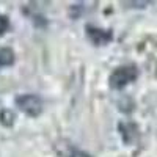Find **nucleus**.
<instances>
[{
	"mask_svg": "<svg viewBox=\"0 0 157 157\" xmlns=\"http://www.w3.org/2000/svg\"><path fill=\"white\" fill-rule=\"evenodd\" d=\"M8 27H10V22H8V17H5V16H2L0 14V36H2L6 30H8Z\"/></svg>",
	"mask_w": 157,
	"mask_h": 157,
	"instance_id": "0eeeda50",
	"label": "nucleus"
},
{
	"mask_svg": "<svg viewBox=\"0 0 157 157\" xmlns=\"http://www.w3.org/2000/svg\"><path fill=\"white\" fill-rule=\"evenodd\" d=\"M60 154H61V157H91L88 152L78 149V148H75L72 145H66L60 151Z\"/></svg>",
	"mask_w": 157,
	"mask_h": 157,
	"instance_id": "423d86ee",
	"label": "nucleus"
},
{
	"mask_svg": "<svg viewBox=\"0 0 157 157\" xmlns=\"http://www.w3.org/2000/svg\"><path fill=\"white\" fill-rule=\"evenodd\" d=\"M14 63V52L10 47H0V68L11 66Z\"/></svg>",
	"mask_w": 157,
	"mask_h": 157,
	"instance_id": "39448f33",
	"label": "nucleus"
},
{
	"mask_svg": "<svg viewBox=\"0 0 157 157\" xmlns=\"http://www.w3.org/2000/svg\"><path fill=\"white\" fill-rule=\"evenodd\" d=\"M16 105L27 115V116H39L44 110L43 99L36 94H21L16 98Z\"/></svg>",
	"mask_w": 157,
	"mask_h": 157,
	"instance_id": "f03ea898",
	"label": "nucleus"
},
{
	"mask_svg": "<svg viewBox=\"0 0 157 157\" xmlns=\"http://www.w3.org/2000/svg\"><path fill=\"white\" fill-rule=\"evenodd\" d=\"M85 32H86V38H88L94 46H105V44H109L112 39H113L112 30L93 27V25H86Z\"/></svg>",
	"mask_w": 157,
	"mask_h": 157,
	"instance_id": "7ed1b4c3",
	"label": "nucleus"
},
{
	"mask_svg": "<svg viewBox=\"0 0 157 157\" xmlns=\"http://www.w3.org/2000/svg\"><path fill=\"white\" fill-rule=\"evenodd\" d=\"M138 77V69L134 64H124V66L116 68L110 77H109V85L112 90H123L129 83L137 80Z\"/></svg>",
	"mask_w": 157,
	"mask_h": 157,
	"instance_id": "f257e3e1",
	"label": "nucleus"
},
{
	"mask_svg": "<svg viewBox=\"0 0 157 157\" xmlns=\"http://www.w3.org/2000/svg\"><path fill=\"white\" fill-rule=\"evenodd\" d=\"M118 129H120V132H121V137L124 140V143H132L137 140L138 137V127L132 123H121L120 126H118Z\"/></svg>",
	"mask_w": 157,
	"mask_h": 157,
	"instance_id": "20e7f679",
	"label": "nucleus"
}]
</instances>
